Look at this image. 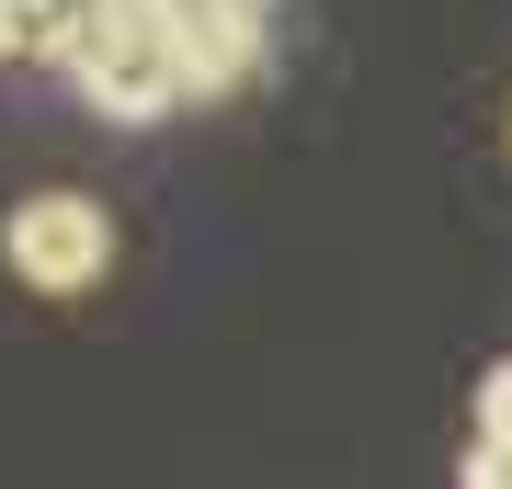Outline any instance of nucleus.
Masks as SVG:
<instances>
[{
	"instance_id": "nucleus-1",
	"label": "nucleus",
	"mask_w": 512,
	"mask_h": 489,
	"mask_svg": "<svg viewBox=\"0 0 512 489\" xmlns=\"http://www.w3.org/2000/svg\"><path fill=\"white\" fill-rule=\"evenodd\" d=\"M57 69L92 91V114H114V126H160V114L194 103L183 91V12L171 0H92Z\"/></svg>"
},
{
	"instance_id": "nucleus-5",
	"label": "nucleus",
	"mask_w": 512,
	"mask_h": 489,
	"mask_svg": "<svg viewBox=\"0 0 512 489\" xmlns=\"http://www.w3.org/2000/svg\"><path fill=\"white\" fill-rule=\"evenodd\" d=\"M478 433H501V444H512V364H501L490 387H478Z\"/></svg>"
},
{
	"instance_id": "nucleus-3",
	"label": "nucleus",
	"mask_w": 512,
	"mask_h": 489,
	"mask_svg": "<svg viewBox=\"0 0 512 489\" xmlns=\"http://www.w3.org/2000/svg\"><path fill=\"white\" fill-rule=\"evenodd\" d=\"M183 12V91L194 103H217V91H239L262 69V12L251 0H171Z\"/></svg>"
},
{
	"instance_id": "nucleus-6",
	"label": "nucleus",
	"mask_w": 512,
	"mask_h": 489,
	"mask_svg": "<svg viewBox=\"0 0 512 489\" xmlns=\"http://www.w3.org/2000/svg\"><path fill=\"white\" fill-rule=\"evenodd\" d=\"M251 12H274V0H251Z\"/></svg>"
},
{
	"instance_id": "nucleus-4",
	"label": "nucleus",
	"mask_w": 512,
	"mask_h": 489,
	"mask_svg": "<svg viewBox=\"0 0 512 489\" xmlns=\"http://www.w3.org/2000/svg\"><path fill=\"white\" fill-rule=\"evenodd\" d=\"M467 489H512V444H501V433H478V455H467Z\"/></svg>"
},
{
	"instance_id": "nucleus-2",
	"label": "nucleus",
	"mask_w": 512,
	"mask_h": 489,
	"mask_svg": "<svg viewBox=\"0 0 512 489\" xmlns=\"http://www.w3.org/2000/svg\"><path fill=\"white\" fill-rule=\"evenodd\" d=\"M0 262H12L23 296H92L114 273V217L92 194H23L12 228H0Z\"/></svg>"
}]
</instances>
